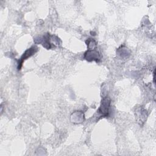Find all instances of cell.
<instances>
[{
	"label": "cell",
	"mask_w": 156,
	"mask_h": 156,
	"mask_svg": "<svg viewBox=\"0 0 156 156\" xmlns=\"http://www.w3.org/2000/svg\"><path fill=\"white\" fill-rule=\"evenodd\" d=\"M110 105V99L108 97H105L102 99L101 105L98 110V112L102 116H107L109 113V108Z\"/></svg>",
	"instance_id": "6da1fadb"
},
{
	"label": "cell",
	"mask_w": 156,
	"mask_h": 156,
	"mask_svg": "<svg viewBox=\"0 0 156 156\" xmlns=\"http://www.w3.org/2000/svg\"><path fill=\"white\" fill-rule=\"evenodd\" d=\"M37 51H38V48L36 46H32V47L30 48L29 49H27L24 52L23 55L21 56V57L20 58V60L18 62V69H21V67L22 66V64H23L24 60L27 59L28 57L32 56V55H34Z\"/></svg>",
	"instance_id": "7a4b0ae2"
},
{
	"label": "cell",
	"mask_w": 156,
	"mask_h": 156,
	"mask_svg": "<svg viewBox=\"0 0 156 156\" xmlns=\"http://www.w3.org/2000/svg\"><path fill=\"white\" fill-rule=\"evenodd\" d=\"M85 58L88 61L94 60L96 62H99L101 59L100 54L95 49H89L85 53Z\"/></svg>",
	"instance_id": "3957f363"
}]
</instances>
